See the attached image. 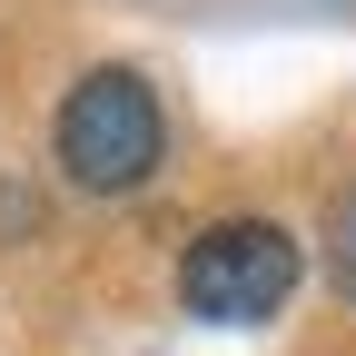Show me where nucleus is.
I'll use <instances>...</instances> for the list:
<instances>
[{"mask_svg": "<svg viewBox=\"0 0 356 356\" xmlns=\"http://www.w3.org/2000/svg\"><path fill=\"white\" fill-rule=\"evenodd\" d=\"M159 149H168V129H159V99H149L139 70H89L70 99H60V168L79 178L89 198L149 188Z\"/></svg>", "mask_w": 356, "mask_h": 356, "instance_id": "1", "label": "nucleus"}, {"mask_svg": "<svg viewBox=\"0 0 356 356\" xmlns=\"http://www.w3.org/2000/svg\"><path fill=\"white\" fill-rule=\"evenodd\" d=\"M287 287H297V238L277 218H218L178 257V297L208 327H267L287 307Z\"/></svg>", "mask_w": 356, "mask_h": 356, "instance_id": "2", "label": "nucleus"}, {"mask_svg": "<svg viewBox=\"0 0 356 356\" xmlns=\"http://www.w3.org/2000/svg\"><path fill=\"white\" fill-rule=\"evenodd\" d=\"M337 287L356 297V198H337Z\"/></svg>", "mask_w": 356, "mask_h": 356, "instance_id": "3", "label": "nucleus"}]
</instances>
